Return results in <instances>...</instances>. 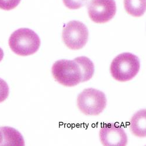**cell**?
<instances>
[{
	"label": "cell",
	"mask_w": 146,
	"mask_h": 146,
	"mask_svg": "<svg viewBox=\"0 0 146 146\" xmlns=\"http://www.w3.org/2000/svg\"><path fill=\"white\" fill-rule=\"evenodd\" d=\"M90 19L96 23H105L111 21L116 13L114 0H91L88 4Z\"/></svg>",
	"instance_id": "6"
},
{
	"label": "cell",
	"mask_w": 146,
	"mask_h": 146,
	"mask_svg": "<svg viewBox=\"0 0 146 146\" xmlns=\"http://www.w3.org/2000/svg\"><path fill=\"white\" fill-rule=\"evenodd\" d=\"M145 5V0H124L126 11L135 17H140L144 14Z\"/></svg>",
	"instance_id": "11"
},
{
	"label": "cell",
	"mask_w": 146,
	"mask_h": 146,
	"mask_svg": "<svg viewBox=\"0 0 146 146\" xmlns=\"http://www.w3.org/2000/svg\"><path fill=\"white\" fill-rule=\"evenodd\" d=\"M3 141L1 145H25L24 139L21 134L16 129L8 126L0 127Z\"/></svg>",
	"instance_id": "9"
},
{
	"label": "cell",
	"mask_w": 146,
	"mask_h": 146,
	"mask_svg": "<svg viewBox=\"0 0 146 146\" xmlns=\"http://www.w3.org/2000/svg\"><path fill=\"white\" fill-rule=\"evenodd\" d=\"M2 141H3V136H2L1 131V130H0V145H1Z\"/></svg>",
	"instance_id": "16"
},
{
	"label": "cell",
	"mask_w": 146,
	"mask_h": 146,
	"mask_svg": "<svg viewBox=\"0 0 146 146\" xmlns=\"http://www.w3.org/2000/svg\"><path fill=\"white\" fill-rule=\"evenodd\" d=\"M55 80L66 87H74L81 81V72L76 61L66 59L56 62L52 68Z\"/></svg>",
	"instance_id": "3"
},
{
	"label": "cell",
	"mask_w": 146,
	"mask_h": 146,
	"mask_svg": "<svg viewBox=\"0 0 146 146\" xmlns=\"http://www.w3.org/2000/svg\"><path fill=\"white\" fill-rule=\"evenodd\" d=\"M9 89L7 83L0 78V103L4 102L9 95Z\"/></svg>",
	"instance_id": "14"
},
{
	"label": "cell",
	"mask_w": 146,
	"mask_h": 146,
	"mask_svg": "<svg viewBox=\"0 0 146 146\" xmlns=\"http://www.w3.org/2000/svg\"><path fill=\"white\" fill-rule=\"evenodd\" d=\"M140 62L139 57L130 53H123L117 56L111 64L112 77L120 82L132 80L139 71Z\"/></svg>",
	"instance_id": "2"
},
{
	"label": "cell",
	"mask_w": 146,
	"mask_h": 146,
	"mask_svg": "<svg viewBox=\"0 0 146 146\" xmlns=\"http://www.w3.org/2000/svg\"><path fill=\"white\" fill-rule=\"evenodd\" d=\"M105 94L94 88L83 90L77 97V106L86 115H99L106 106Z\"/></svg>",
	"instance_id": "4"
},
{
	"label": "cell",
	"mask_w": 146,
	"mask_h": 146,
	"mask_svg": "<svg viewBox=\"0 0 146 146\" xmlns=\"http://www.w3.org/2000/svg\"><path fill=\"white\" fill-rule=\"evenodd\" d=\"M89 32L83 23L78 21H70L64 26L62 36L65 44L70 49L79 50L88 42Z\"/></svg>",
	"instance_id": "5"
},
{
	"label": "cell",
	"mask_w": 146,
	"mask_h": 146,
	"mask_svg": "<svg viewBox=\"0 0 146 146\" xmlns=\"http://www.w3.org/2000/svg\"><path fill=\"white\" fill-rule=\"evenodd\" d=\"M64 4L70 9H77L86 4L87 0H63Z\"/></svg>",
	"instance_id": "12"
},
{
	"label": "cell",
	"mask_w": 146,
	"mask_h": 146,
	"mask_svg": "<svg viewBox=\"0 0 146 146\" xmlns=\"http://www.w3.org/2000/svg\"><path fill=\"white\" fill-rule=\"evenodd\" d=\"M8 43L14 53L21 56H27L38 52L40 46V39L33 31L20 28L11 34Z\"/></svg>",
	"instance_id": "1"
},
{
	"label": "cell",
	"mask_w": 146,
	"mask_h": 146,
	"mask_svg": "<svg viewBox=\"0 0 146 146\" xmlns=\"http://www.w3.org/2000/svg\"><path fill=\"white\" fill-rule=\"evenodd\" d=\"M4 57V52L2 48L0 47V62H1Z\"/></svg>",
	"instance_id": "15"
},
{
	"label": "cell",
	"mask_w": 146,
	"mask_h": 146,
	"mask_svg": "<svg viewBox=\"0 0 146 146\" xmlns=\"http://www.w3.org/2000/svg\"><path fill=\"white\" fill-rule=\"evenodd\" d=\"M101 142L105 146H125L127 136L122 127L113 123L106 124L100 130Z\"/></svg>",
	"instance_id": "7"
},
{
	"label": "cell",
	"mask_w": 146,
	"mask_h": 146,
	"mask_svg": "<svg viewBox=\"0 0 146 146\" xmlns=\"http://www.w3.org/2000/svg\"><path fill=\"white\" fill-rule=\"evenodd\" d=\"M21 0H0V9L9 11L16 8Z\"/></svg>",
	"instance_id": "13"
},
{
	"label": "cell",
	"mask_w": 146,
	"mask_h": 146,
	"mask_svg": "<svg viewBox=\"0 0 146 146\" xmlns=\"http://www.w3.org/2000/svg\"><path fill=\"white\" fill-rule=\"evenodd\" d=\"M146 115L145 109L137 112L131 117L129 127L131 132L134 135L139 137H144L146 135Z\"/></svg>",
	"instance_id": "8"
},
{
	"label": "cell",
	"mask_w": 146,
	"mask_h": 146,
	"mask_svg": "<svg viewBox=\"0 0 146 146\" xmlns=\"http://www.w3.org/2000/svg\"><path fill=\"white\" fill-rule=\"evenodd\" d=\"M74 60L80 66L81 72V81L84 82L90 80L93 76L95 71L94 64L92 61L86 56L75 58Z\"/></svg>",
	"instance_id": "10"
}]
</instances>
